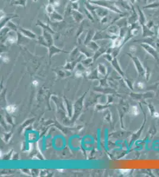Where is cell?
Segmentation results:
<instances>
[{"mask_svg":"<svg viewBox=\"0 0 159 177\" xmlns=\"http://www.w3.org/2000/svg\"><path fill=\"white\" fill-rule=\"evenodd\" d=\"M89 2L94 5L103 7L117 14H124V12L120 10L119 8L116 5L115 1L110 0H92Z\"/></svg>","mask_w":159,"mask_h":177,"instance_id":"1","label":"cell"},{"mask_svg":"<svg viewBox=\"0 0 159 177\" xmlns=\"http://www.w3.org/2000/svg\"><path fill=\"white\" fill-rule=\"evenodd\" d=\"M18 31H19V33L22 34L23 36H24V37H28V38H30V39H36V35L35 33H33L32 31L23 28V27H18Z\"/></svg>","mask_w":159,"mask_h":177,"instance_id":"2","label":"cell"},{"mask_svg":"<svg viewBox=\"0 0 159 177\" xmlns=\"http://www.w3.org/2000/svg\"><path fill=\"white\" fill-rule=\"evenodd\" d=\"M137 11L138 14V23L140 25V26H143L144 25H146L147 23L146 17L144 15V12L142 11V9L138 6L137 7Z\"/></svg>","mask_w":159,"mask_h":177,"instance_id":"3","label":"cell"},{"mask_svg":"<svg viewBox=\"0 0 159 177\" xmlns=\"http://www.w3.org/2000/svg\"><path fill=\"white\" fill-rule=\"evenodd\" d=\"M36 25L38 27H41L42 28V30H46V31L51 33V34L55 33L54 31L52 30V28L50 27V25L48 23H45L42 22V21L38 20L36 22Z\"/></svg>","mask_w":159,"mask_h":177,"instance_id":"4","label":"cell"},{"mask_svg":"<svg viewBox=\"0 0 159 177\" xmlns=\"http://www.w3.org/2000/svg\"><path fill=\"white\" fill-rule=\"evenodd\" d=\"M141 46L149 53H150L151 55H152L155 59H158V53H157L156 51L155 50V49L152 46H151L150 45H149V44H147V43L142 44Z\"/></svg>","mask_w":159,"mask_h":177,"instance_id":"5","label":"cell"},{"mask_svg":"<svg viewBox=\"0 0 159 177\" xmlns=\"http://www.w3.org/2000/svg\"><path fill=\"white\" fill-rule=\"evenodd\" d=\"M108 14V9L97 5L96 9V14L97 17H99L100 18L106 17V15Z\"/></svg>","mask_w":159,"mask_h":177,"instance_id":"6","label":"cell"},{"mask_svg":"<svg viewBox=\"0 0 159 177\" xmlns=\"http://www.w3.org/2000/svg\"><path fill=\"white\" fill-rule=\"evenodd\" d=\"M49 17L50 20L52 21H62L64 20V17L60 14L58 13L56 10H55L52 13L49 14Z\"/></svg>","mask_w":159,"mask_h":177,"instance_id":"7","label":"cell"},{"mask_svg":"<svg viewBox=\"0 0 159 177\" xmlns=\"http://www.w3.org/2000/svg\"><path fill=\"white\" fill-rule=\"evenodd\" d=\"M120 29L121 28H119L118 25H111L107 29V32L112 36H118L120 32Z\"/></svg>","mask_w":159,"mask_h":177,"instance_id":"8","label":"cell"},{"mask_svg":"<svg viewBox=\"0 0 159 177\" xmlns=\"http://www.w3.org/2000/svg\"><path fill=\"white\" fill-rule=\"evenodd\" d=\"M143 29V37H152L155 34V33L146 24L141 26Z\"/></svg>","mask_w":159,"mask_h":177,"instance_id":"9","label":"cell"},{"mask_svg":"<svg viewBox=\"0 0 159 177\" xmlns=\"http://www.w3.org/2000/svg\"><path fill=\"white\" fill-rule=\"evenodd\" d=\"M72 17L77 23H81L83 20V15L78 10L72 9Z\"/></svg>","mask_w":159,"mask_h":177,"instance_id":"10","label":"cell"},{"mask_svg":"<svg viewBox=\"0 0 159 177\" xmlns=\"http://www.w3.org/2000/svg\"><path fill=\"white\" fill-rule=\"evenodd\" d=\"M18 17V16L17 15H15V14H13V15H11V16H9V17H7V16L6 15L4 18H3L1 20V28H3L4 27H5V25H6V24H7L9 21L13 19V18H17V17Z\"/></svg>","mask_w":159,"mask_h":177,"instance_id":"11","label":"cell"},{"mask_svg":"<svg viewBox=\"0 0 159 177\" xmlns=\"http://www.w3.org/2000/svg\"><path fill=\"white\" fill-rule=\"evenodd\" d=\"M52 34H51V33H49L46 30H43V37L44 38V39H45L47 42L52 43V42L53 41Z\"/></svg>","mask_w":159,"mask_h":177,"instance_id":"12","label":"cell"},{"mask_svg":"<svg viewBox=\"0 0 159 177\" xmlns=\"http://www.w3.org/2000/svg\"><path fill=\"white\" fill-rule=\"evenodd\" d=\"M5 26L7 27H8V28L10 29L11 31H14L17 32L18 29V28L17 27V25H15V24L11 20L9 21L6 24Z\"/></svg>","mask_w":159,"mask_h":177,"instance_id":"13","label":"cell"},{"mask_svg":"<svg viewBox=\"0 0 159 177\" xmlns=\"http://www.w3.org/2000/svg\"><path fill=\"white\" fill-rule=\"evenodd\" d=\"M159 7V2L158 1H155L152 2L149 4H146L145 6L143 7L144 9H155Z\"/></svg>","mask_w":159,"mask_h":177,"instance_id":"14","label":"cell"},{"mask_svg":"<svg viewBox=\"0 0 159 177\" xmlns=\"http://www.w3.org/2000/svg\"><path fill=\"white\" fill-rule=\"evenodd\" d=\"M27 1V0H15L11 4V5H13L21 6V7L25 8L26 7Z\"/></svg>","mask_w":159,"mask_h":177,"instance_id":"15","label":"cell"},{"mask_svg":"<svg viewBox=\"0 0 159 177\" xmlns=\"http://www.w3.org/2000/svg\"><path fill=\"white\" fill-rule=\"evenodd\" d=\"M55 10V7L54 6V5L52 4H49H49L46 7V11L48 15L49 14H51V13H52Z\"/></svg>","mask_w":159,"mask_h":177,"instance_id":"16","label":"cell"},{"mask_svg":"<svg viewBox=\"0 0 159 177\" xmlns=\"http://www.w3.org/2000/svg\"><path fill=\"white\" fill-rule=\"evenodd\" d=\"M7 111L8 113L10 114H12V113H14L15 110H16V107L14 105H10V106H8L7 107Z\"/></svg>","mask_w":159,"mask_h":177,"instance_id":"17","label":"cell"},{"mask_svg":"<svg viewBox=\"0 0 159 177\" xmlns=\"http://www.w3.org/2000/svg\"><path fill=\"white\" fill-rule=\"evenodd\" d=\"M72 8H73V9L78 10V8H79V4H78V2H72Z\"/></svg>","mask_w":159,"mask_h":177,"instance_id":"18","label":"cell"},{"mask_svg":"<svg viewBox=\"0 0 159 177\" xmlns=\"http://www.w3.org/2000/svg\"><path fill=\"white\" fill-rule=\"evenodd\" d=\"M6 16L5 13L4 12V11L2 9L1 10V20L3 18H4Z\"/></svg>","mask_w":159,"mask_h":177,"instance_id":"19","label":"cell"},{"mask_svg":"<svg viewBox=\"0 0 159 177\" xmlns=\"http://www.w3.org/2000/svg\"><path fill=\"white\" fill-rule=\"evenodd\" d=\"M121 172L124 174H126L130 172V171H129V170H121Z\"/></svg>","mask_w":159,"mask_h":177,"instance_id":"20","label":"cell"},{"mask_svg":"<svg viewBox=\"0 0 159 177\" xmlns=\"http://www.w3.org/2000/svg\"><path fill=\"white\" fill-rule=\"evenodd\" d=\"M33 84H34V85H35V86H37V85L38 84V82L37 81H36V80H35V81H34V82H33Z\"/></svg>","mask_w":159,"mask_h":177,"instance_id":"21","label":"cell"},{"mask_svg":"<svg viewBox=\"0 0 159 177\" xmlns=\"http://www.w3.org/2000/svg\"><path fill=\"white\" fill-rule=\"evenodd\" d=\"M56 0H49V4H52L54 2V1H55Z\"/></svg>","mask_w":159,"mask_h":177,"instance_id":"22","label":"cell"},{"mask_svg":"<svg viewBox=\"0 0 159 177\" xmlns=\"http://www.w3.org/2000/svg\"><path fill=\"white\" fill-rule=\"evenodd\" d=\"M71 2H77L78 0H70ZM88 1H92V0H87Z\"/></svg>","mask_w":159,"mask_h":177,"instance_id":"23","label":"cell"},{"mask_svg":"<svg viewBox=\"0 0 159 177\" xmlns=\"http://www.w3.org/2000/svg\"><path fill=\"white\" fill-rule=\"evenodd\" d=\"M147 1H148V0H143V2H144V4H147Z\"/></svg>","mask_w":159,"mask_h":177,"instance_id":"24","label":"cell"},{"mask_svg":"<svg viewBox=\"0 0 159 177\" xmlns=\"http://www.w3.org/2000/svg\"><path fill=\"white\" fill-rule=\"evenodd\" d=\"M130 1H131V2L132 4H134L135 2V0H130Z\"/></svg>","mask_w":159,"mask_h":177,"instance_id":"25","label":"cell"},{"mask_svg":"<svg viewBox=\"0 0 159 177\" xmlns=\"http://www.w3.org/2000/svg\"><path fill=\"white\" fill-rule=\"evenodd\" d=\"M14 1H15V0H11V3H12V2H13Z\"/></svg>","mask_w":159,"mask_h":177,"instance_id":"26","label":"cell"},{"mask_svg":"<svg viewBox=\"0 0 159 177\" xmlns=\"http://www.w3.org/2000/svg\"><path fill=\"white\" fill-rule=\"evenodd\" d=\"M33 2H37V1H38V0H33Z\"/></svg>","mask_w":159,"mask_h":177,"instance_id":"27","label":"cell"},{"mask_svg":"<svg viewBox=\"0 0 159 177\" xmlns=\"http://www.w3.org/2000/svg\"><path fill=\"white\" fill-rule=\"evenodd\" d=\"M158 36L159 37V30H158Z\"/></svg>","mask_w":159,"mask_h":177,"instance_id":"28","label":"cell"},{"mask_svg":"<svg viewBox=\"0 0 159 177\" xmlns=\"http://www.w3.org/2000/svg\"><path fill=\"white\" fill-rule=\"evenodd\" d=\"M10 1H11V0H10Z\"/></svg>","mask_w":159,"mask_h":177,"instance_id":"29","label":"cell"}]
</instances>
